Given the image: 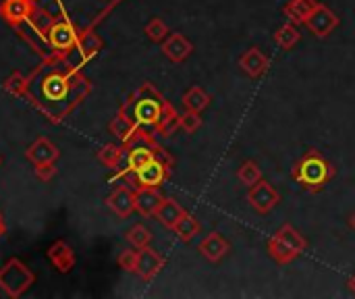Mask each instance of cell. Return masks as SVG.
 <instances>
[{"mask_svg":"<svg viewBox=\"0 0 355 299\" xmlns=\"http://www.w3.org/2000/svg\"><path fill=\"white\" fill-rule=\"evenodd\" d=\"M337 169L333 162L318 150H306L302 158L293 164V181L308 194H320L335 179Z\"/></svg>","mask_w":355,"mask_h":299,"instance_id":"1","label":"cell"},{"mask_svg":"<svg viewBox=\"0 0 355 299\" xmlns=\"http://www.w3.org/2000/svg\"><path fill=\"white\" fill-rule=\"evenodd\" d=\"M166 100L160 96V92L152 85V83H144L139 87V92L129 100V104L125 106V114L137 125V127H158L164 108H166Z\"/></svg>","mask_w":355,"mask_h":299,"instance_id":"2","label":"cell"},{"mask_svg":"<svg viewBox=\"0 0 355 299\" xmlns=\"http://www.w3.org/2000/svg\"><path fill=\"white\" fill-rule=\"evenodd\" d=\"M266 250H268V256L285 266V264H291L293 260H297L302 254H306L308 250V239L289 223H285L266 244Z\"/></svg>","mask_w":355,"mask_h":299,"instance_id":"3","label":"cell"},{"mask_svg":"<svg viewBox=\"0 0 355 299\" xmlns=\"http://www.w3.org/2000/svg\"><path fill=\"white\" fill-rule=\"evenodd\" d=\"M31 285H33V275H31L29 268H27L25 264H21L19 260H10V262L0 271V287H2L10 298L23 296Z\"/></svg>","mask_w":355,"mask_h":299,"instance_id":"4","label":"cell"},{"mask_svg":"<svg viewBox=\"0 0 355 299\" xmlns=\"http://www.w3.org/2000/svg\"><path fill=\"white\" fill-rule=\"evenodd\" d=\"M248 204L252 206L254 212L264 216V214H270L281 204V194L277 191L272 183H268L266 179H260L256 185L248 189Z\"/></svg>","mask_w":355,"mask_h":299,"instance_id":"5","label":"cell"},{"mask_svg":"<svg viewBox=\"0 0 355 299\" xmlns=\"http://www.w3.org/2000/svg\"><path fill=\"white\" fill-rule=\"evenodd\" d=\"M339 23H341V19H339V15L333 10V8H329L327 4H318L316 6V10L310 15V19L306 21V27L316 35V37H329L337 27H339Z\"/></svg>","mask_w":355,"mask_h":299,"instance_id":"6","label":"cell"},{"mask_svg":"<svg viewBox=\"0 0 355 299\" xmlns=\"http://www.w3.org/2000/svg\"><path fill=\"white\" fill-rule=\"evenodd\" d=\"M198 252H200L202 258H206L208 262L218 264V262H223V260L231 254V244H229V239H227L223 233L212 231V233H208V235L200 241Z\"/></svg>","mask_w":355,"mask_h":299,"instance_id":"7","label":"cell"},{"mask_svg":"<svg viewBox=\"0 0 355 299\" xmlns=\"http://www.w3.org/2000/svg\"><path fill=\"white\" fill-rule=\"evenodd\" d=\"M239 69L252 77V79H260L268 73L270 69V58L260 50V48H248L241 56H239Z\"/></svg>","mask_w":355,"mask_h":299,"instance_id":"8","label":"cell"},{"mask_svg":"<svg viewBox=\"0 0 355 299\" xmlns=\"http://www.w3.org/2000/svg\"><path fill=\"white\" fill-rule=\"evenodd\" d=\"M162 52L171 62H185L193 54V44L179 31L168 33L166 40L162 42Z\"/></svg>","mask_w":355,"mask_h":299,"instance_id":"9","label":"cell"},{"mask_svg":"<svg viewBox=\"0 0 355 299\" xmlns=\"http://www.w3.org/2000/svg\"><path fill=\"white\" fill-rule=\"evenodd\" d=\"M162 268H164V258H162L156 250H152L150 246L139 250V256H137V268H135V273L139 275V279H144V281H152V279H154Z\"/></svg>","mask_w":355,"mask_h":299,"instance_id":"10","label":"cell"},{"mask_svg":"<svg viewBox=\"0 0 355 299\" xmlns=\"http://www.w3.org/2000/svg\"><path fill=\"white\" fill-rule=\"evenodd\" d=\"M168 173H171V169L166 164H162L158 158H154L150 164H146L144 169H139L135 173V179H137L139 187H156L158 189L166 181Z\"/></svg>","mask_w":355,"mask_h":299,"instance_id":"11","label":"cell"},{"mask_svg":"<svg viewBox=\"0 0 355 299\" xmlns=\"http://www.w3.org/2000/svg\"><path fill=\"white\" fill-rule=\"evenodd\" d=\"M162 202H164V196L156 187H139L135 191V210L141 216H156Z\"/></svg>","mask_w":355,"mask_h":299,"instance_id":"12","label":"cell"},{"mask_svg":"<svg viewBox=\"0 0 355 299\" xmlns=\"http://www.w3.org/2000/svg\"><path fill=\"white\" fill-rule=\"evenodd\" d=\"M318 4H320L318 0H287L283 6V15L295 25H306V21L310 19V15L316 10Z\"/></svg>","mask_w":355,"mask_h":299,"instance_id":"13","label":"cell"},{"mask_svg":"<svg viewBox=\"0 0 355 299\" xmlns=\"http://www.w3.org/2000/svg\"><path fill=\"white\" fill-rule=\"evenodd\" d=\"M108 208L119 216V219H127L131 216V212L135 210V194L127 187H119L114 189V194L108 198Z\"/></svg>","mask_w":355,"mask_h":299,"instance_id":"14","label":"cell"},{"mask_svg":"<svg viewBox=\"0 0 355 299\" xmlns=\"http://www.w3.org/2000/svg\"><path fill=\"white\" fill-rule=\"evenodd\" d=\"M27 160H31L33 164H44V162H54L58 158V148L46 139V137H40L37 142H33L27 152H25Z\"/></svg>","mask_w":355,"mask_h":299,"instance_id":"15","label":"cell"},{"mask_svg":"<svg viewBox=\"0 0 355 299\" xmlns=\"http://www.w3.org/2000/svg\"><path fill=\"white\" fill-rule=\"evenodd\" d=\"M50 35V44L58 50H69L75 42H77V33L73 29L71 23H54L48 31Z\"/></svg>","mask_w":355,"mask_h":299,"instance_id":"16","label":"cell"},{"mask_svg":"<svg viewBox=\"0 0 355 299\" xmlns=\"http://www.w3.org/2000/svg\"><path fill=\"white\" fill-rule=\"evenodd\" d=\"M48 258L58 268V273H69L73 268V264H75V254H73V250L64 241H56L48 250Z\"/></svg>","mask_w":355,"mask_h":299,"instance_id":"17","label":"cell"},{"mask_svg":"<svg viewBox=\"0 0 355 299\" xmlns=\"http://www.w3.org/2000/svg\"><path fill=\"white\" fill-rule=\"evenodd\" d=\"M183 214H185V210H183V206H181L177 200L164 198V202L160 204V208H158V212H156V219H158L160 225H164L166 229L173 231V227L179 223V219H181Z\"/></svg>","mask_w":355,"mask_h":299,"instance_id":"18","label":"cell"},{"mask_svg":"<svg viewBox=\"0 0 355 299\" xmlns=\"http://www.w3.org/2000/svg\"><path fill=\"white\" fill-rule=\"evenodd\" d=\"M152 160H154V146H150V144H137V146L131 148V152L127 156V171L137 173L139 169H144Z\"/></svg>","mask_w":355,"mask_h":299,"instance_id":"19","label":"cell"},{"mask_svg":"<svg viewBox=\"0 0 355 299\" xmlns=\"http://www.w3.org/2000/svg\"><path fill=\"white\" fill-rule=\"evenodd\" d=\"M31 2L29 0H4L0 6V12L6 21L10 23H19L23 19H29L31 15Z\"/></svg>","mask_w":355,"mask_h":299,"instance_id":"20","label":"cell"},{"mask_svg":"<svg viewBox=\"0 0 355 299\" xmlns=\"http://www.w3.org/2000/svg\"><path fill=\"white\" fill-rule=\"evenodd\" d=\"M272 37H275V42H277L279 48H283V50H293V48L300 44V40H302V31L297 29L295 23L287 21V23H283V25L275 31Z\"/></svg>","mask_w":355,"mask_h":299,"instance_id":"21","label":"cell"},{"mask_svg":"<svg viewBox=\"0 0 355 299\" xmlns=\"http://www.w3.org/2000/svg\"><path fill=\"white\" fill-rule=\"evenodd\" d=\"M210 94L206 92V89H202L200 85H193V87H189L185 94H183V106H185V110H191V112H202V110H206L208 106H210Z\"/></svg>","mask_w":355,"mask_h":299,"instance_id":"22","label":"cell"},{"mask_svg":"<svg viewBox=\"0 0 355 299\" xmlns=\"http://www.w3.org/2000/svg\"><path fill=\"white\" fill-rule=\"evenodd\" d=\"M173 231H175V235H177L183 244H189L196 235H200L202 225H200V221H198L193 214L185 212V214L179 219V223L173 227Z\"/></svg>","mask_w":355,"mask_h":299,"instance_id":"23","label":"cell"},{"mask_svg":"<svg viewBox=\"0 0 355 299\" xmlns=\"http://www.w3.org/2000/svg\"><path fill=\"white\" fill-rule=\"evenodd\" d=\"M179 121H181V114L175 110V106L168 102L166 104V108H164V114H162V119H160V123H158V127H156V131L160 133V135H164V137H171L177 129H181L179 127Z\"/></svg>","mask_w":355,"mask_h":299,"instance_id":"24","label":"cell"},{"mask_svg":"<svg viewBox=\"0 0 355 299\" xmlns=\"http://www.w3.org/2000/svg\"><path fill=\"white\" fill-rule=\"evenodd\" d=\"M110 129H112V133L119 137V139H123V142H129L133 135H135V131H137V125L123 112L121 117H116L114 121H112V125H110Z\"/></svg>","mask_w":355,"mask_h":299,"instance_id":"25","label":"cell"},{"mask_svg":"<svg viewBox=\"0 0 355 299\" xmlns=\"http://www.w3.org/2000/svg\"><path fill=\"white\" fill-rule=\"evenodd\" d=\"M237 177H239V181H241L243 185H248V187H252V185H256L260 179H264V177H262V169H260L254 160H245V162L239 166Z\"/></svg>","mask_w":355,"mask_h":299,"instance_id":"26","label":"cell"},{"mask_svg":"<svg viewBox=\"0 0 355 299\" xmlns=\"http://www.w3.org/2000/svg\"><path fill=\"white\" fill-rule=\"evenodd\" d=\"M127 241L133 246V248H137V250H141V248H148L150 246V241H152V231L148 229V227H144V225H133L129 231H127Z\"/></svg>","mask_w":355,"mask_h":299,"instance_id":"27","label":"cell"},{"mask_svg":"<svg viewBox=\"0 0 355 299\" xmlns=\"http://www.w3.org/2000/svg\"><path fill=\"white\" fill-rule=\"evenodd\" d=\"M144 31H146V35H148L150 42L162 44L166 40V35H168V25L160 17H154V19H150V23L146 25Z\"/></svg>","mask_w":355,"mask_h":299,"instance_id":"28","label":"cell"},{"mask_svg":"<svg viewBox=\"0 0 355 299\" xmlns=\"http://www.w3.org/2000/svg\"><path fill=\"white\" fill-rule=\"evenodd\" d=\"M121 158H123V150H121L119 146H114V144H106V146L98 152V160H100L102 164L110 166V169L119 166Z\"/></svg>","mask_w":355,"mask_h":299,"instance_id":"29","label":"cell"},{"mask_svg":"<svg viewBox=\"0 0 355 299\" xmlns=\"http://www.w3.org/2000/svg\"><path fill=\"white\" fill-rule=\"evenodd\" d=\"M29 23L40 31V33H46V31H50V27L54 25L52 23V17L46 12V10H31V15H29Z\"/></svg>","mask_w":355,"mask_h":299,"instance_id":"30","label":"cell"},{"mask_svg":"<svg viewBox=\"0 0 355 299\" xmlns=\"http://www.w3.org/2000/svg\"><path fill=\"white\" fill-rule=\"evenodd\" d=\"M179 127L185 131V133H196L200 127H202V117L200 112H191V110H185L181 114V121H179Z\"/></svg>","mask_w":355,"mask_h":299,"instance_id":"31","label":"cell"},{"mask_svg":"<svg viewBox=\"0 0 355 299\" xmlns=\"http://www.w3.org/2000/svg\"><path fill=\"white\" fill-rule=\"evenodd\" d=\"M137 256H139V252H133V250H125V252H121L119 254V266L125 271V273H135V268H137Z\"/></svg>","mask_w":355,"mask_h":299,"instance_id":"32","label":"cell"},{"mask_svg":"<svg viewBox=\"0 0 355 299\" xmlns=\"http://www.w3.org/2000/svg\"><path fill=\"white\" fill-rule=\"evenodd\" d=\"M79 46L83 48L85 56H92V54H96V52L100 50V40H98V35L87 33V35H83V37H81Z\"/></svg>","mask_w":355,"mask_h":299,"instance_id":"33","label":"cell"},{"mask_svg":"<svg viewBox=\"0 0 355 299\" xmlns=\"http://www.w3.org/2000/svg\"><path fill=\"white\" fill-rule=\"evenodd\" d=\"M35 175L40 181H50L56 175L54 162H44V164H35Z\"/></svg>","mask_w":355,"mask_h":299,"instance_id":"34","label":"cell"},{"mask_svg":"<svg viewBox=\"0 0 355 299\" xmlns=\"http://www.w3.org/2000/svg\"><path fill=\"white\" fill-rule=\"evenodd\" d=\"M6 89L8 92H15V94H21L25 89V79L21 75H15L6 81Z\"/></svg>","mask_w":355,"mask_h":299,"instance_id":"35","label":"cell"},{"mask_svg":"<svg viewBox=\"0 0 355 299\" xmlns=\"http://www.w3.org/2000/svg\"><path fill=\"white\" fill-rule=\"evenodd\" d=\"M347 287H349V291H352V293H354V296H355V273H354V275H352V279L347 281Z\"/></svg>","mask_w":355,"mask_h":299,"instance_id":"36","label":"cell"},{"mask_svg":"<svg viewBox=\"0 0 355 299\" xmlns=\"http://www.w3.org/2000/svg\"><path fill=\"white\" fill-rule=\"evenodd\" d=\"M349 227H352V229L355 231V212L352 214V216H349Z\"/></svg>","mask_w":355,"mask_h":299,"instance_id":"37","label":"cell"},{"mask_svg":"<svg viewBox=\"0 0 355 299\" xmlns=\"http://www.w3.org/2000/svg\"><path fill=\"white\" fill-rule=\"evenodd\" d=\"M4 231H6V229H4V223H2V216H0V239H2V235H4Z\"/></svg>","mask_w":355,"mask_h":299,"instance_id":"38","label":"cell"}]
</instances>
